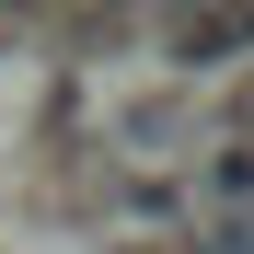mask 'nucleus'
<instances>
[{
    "instance_id": "1",
    "label": "nucleus",
    "mask_w": 254,
    "mask_h": 254,
    "mask_svg": "<svg viewBox=\"0 0 254 254\" xmlns=\"http://www.w3.org/2000/svg\"><path fill=\"white\" fill-rule=\"evenodd\" d=\"M174 47H185V58H231V47H254V12H208V23H174Z\"/></svg>"
}]
</instances>
